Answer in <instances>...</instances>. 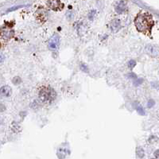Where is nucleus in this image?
Wrapping results in <instances>:
<instances>
[{"label":"nucleus","mask_w":159,"mask_h":159,"mask_svg":"<svg viewBox=\"0 0 159 159\" xmlns=\"http://www.w3.org/2000/svg\"><path fill=\"white\" fill-rule=\"evenodd\" d=\"M47 6L53 10H60L63 8L64 5L60 0H47Z\"/></svg>","instance_id":"20e7f679"},{"label":"nucleus","mask_w":159,"mask_h":159,"mask_svg":"<svg viewBox=\"0 0 159 159\" xmlns=\"http://www.w3.org/2000/svg\"><path fill=\"white\" fill-rule=\"evenodd\" d=\"M127 76L130 78H136V76L134 75V74H133V73H130V74H128L127 75Z\"/></svg>","instance_id":"f3484780"},{"label":"nucleus","mask_w":159,"mask_h":159,"mask_svg":"<svg viewBox=\"0 0 159 159\" xmlns=\"http://www.w3.org/2000/svg\"><path fill=\"white\" fill-rule=\"evenodd\" d=\"M57 94L52 88L50 87H42L39 91V97L41 101L50 103L55 100Z\"/></svg>","instance_id":"f03ea898"},{"label":"nucleus","mask_w":159,"mask_h":159,"mask_svg":"<svg viewBox=\"0 0 159 159\" xmlns=\"http://www.w3.org/2000/svg\"><path fill=\"white\" fill-rule=\"evenodd\" d=\"M13 32L10 30H7V29H2V38L8 39L11 37Z\"/></svg>","instance_id":"9d476101"},{"label":"nucleus","mask_w":159,"mask_h":159,"mask_svg":"<svg viewBox=\"0 0 159 159\" xmlns=\"http://www.w3.org/2000/svg\"><path fill=\"white\" fill-rule=\"evenodd\" d=\"M0 92H1V95L2 96H5V97H8L10 95L11 93V88H10L9 86H3L1 88V90H0Z\"/></svg>","instance_id":"0eeeda50"},{"label":"nucleus","mask_w":159,"mask_h":159,"mask_svg":"<svg viewBox=\"0 0 159 159\" xmlns=\"http://www.w3.org/2000/svg\"><path fill=\"white\" fill-rule=\"evenodd\" d=\"M126 10V3L124 1H119L116 6V11L118 14L123 13Z\"/></svg>","instance_id":"423d86ee"},{"label":"nucleus","mask_w":159,"mask_h":159,"mask_svg":"<svg viewBox=\"0 0 159 159\" xmlns=\"http://www.w3.org/2000/svg\"><path fill=\"white\" fill-rule=\"evenodd\" d=\"M154 156H155V158H156L159 159V150H156V151H155Z\"/></svg>","instance_id":"dca6fc26"},{"label":"nucleus","mask_w":159,"mask_h":159,"mask_svg":"<svg viewBox=\"0 0 159 159\" xmlns=\"http://www.w3.org/2000/svg\"><path fill=\"white\" fill-rule=\"evenodd\" d=\"M80 68H81V70L83 71V72H85V73H88V67H87L86 64H80Z\"/></svg>","instance_id":"ddd939ff"},{"label":"nucleus","mask_w":159,"mask_h":159,"mask_svg":"<svg viewBox=\"0 0 159 159\" xmlns=\"http://www.w3.org/2000/svg\"><path fill=\"white\" fill-rule=\"evenodd\" d=\"M134 24L139 32L144 34H150L154 26L152 15L149 13L139 14L134 19Z\"/></svg>","instance_id":"f257e3e1"},{"label":"nucleus","mask_w":159,"mask_h":159,"mask_svg":"<svg viewBox=\"0 0 159 159\" xmlns=\"http://www.w3.org/2000/svg\"><path fill=\"white\" fill-rule=\"evenodd\" d=\"M137 109H138V112H139L140 115H142V116L144 115V111H143L142 108L141 107H139L138 108H137Z\"/></svg>","instance_id":"2eb2a0df"},{"label":"nucleus","mask_w":159,"mask_h":159,"mask_svg":"<svg viewBox=\"0 0 159 159\" xmlns=\"http://www.w3.org/2000/svg\"><path fill=\"white\" fill-rule=\"evenodd\" d=\"M152 105H154V103L152 104V101H150V102H149V104H148V107H150Z\"/></svg>","instance_id":"a211bd4d"},{"label":"nucleus","mask_w":159,"mask_h":159,"mask_svg":"<svg viewBox=\"0 0 159 159\" xmlns=\"http://www.w3.org/2000/svg\"><path fill=\"white\" fill-rule=\"evenodd\" d=\"M69 151H68V148L66 147H60L57 150V156L59 158V159H64L66 157V155L68 154Z\"/></svg>","instance_id":"39448f33"},{"label":"nucleus","mask_w":159,"mask_h":159,"mask_svg":"<svg viewBox=\"0 0 159 159\" xmlns=\"http://www.w3.org/2000/svg\"><path fill=\"white\" fill-rule=\"evenodd\" d=\"M111 27L113 31H116L120 27V21L118 19H114L111 23Z\"/></svg>","instance_id":"1a4fd4ad"},{"label":"nucleus","mask_w":159,"mask_h":159,"mask_svg":"<svg viewBox=\"0 0 159 159\" xmlns=\"http://www.w3.org/2000/svg\"><path fill=\"white\" fill-rule=\"evenodd\" d=\"M135 64H136V62H134V60H131V61H130V62H128V67H129L130 68H134Z\"/></svg>","instance_id":"f8f14e48"},{"label":"nucleus","mask_w":159,"mask_h":159,"mask_svg":"<svg viewBox=\"0 0 159 159\" xmlns=\"http://www.w3.org/2000/svg\"><path fill=\"white\" fill-rule=\"evenodd\" d=\"M20 79H19V78L18 77H15V78H14V80H13V83H14V84H19V83H20Z\"/></svg>","instance_id":"4468645a"},{"label":"nucleus","mask_w":159,"mask_h":159,"mask_svg":"<svg viewBox=\"0 0 159 159\" xmlns=\"http://www.w3.org/2000/svg\"><path fill=\"white\" fill-rule=\"evenodd\" d=\"M151 159H154V158H151Z\"/></svg>","instance_id":"6ab92c4d"},{"label":"nucleus","mask_w":159,"mask_h":159,"mask_svg":"<svg viewBox=\"0 0 159 159\" xmlns=\"http://www.w3.org/2000/svg\"><path fill=\"white\" fill-rule=\"evenodd\" d=\"M37 17L39 20L45 21L46 19V11L43 9L38 10L37 12Z\"/></svg>","instance_id":"6e6552de"},{"label":"nucleus","mask_w":159,"mask_h":159,"mask_svg":"<svg viewBox=\"0 0 159 159\" xmlns=\"http://www.w3.org/2000/svg\"><path fill=\"white\" fill-rule=\"evenodd\" d=\"M136 154L137 156L139 158H142L145 155V153H144V150L142 147H137L136 149Z\"/></svg>","instance_id":"9b49d317"},{"label":"nucleus","mask_w":159,"mask_h":159,"mask_svg":"<svg viewBox=\"0 0 159 159\" xmlns=\"http://www.w3.org/2000/svg\"><path fill=\"white\" fill-rule=\"evenodd\" d=\"M49 49L51 50H56L60 46V37L57 34H54L49 41Z\"/></svg>","instance_id":"7ed1b4c3"}]
</instances>
